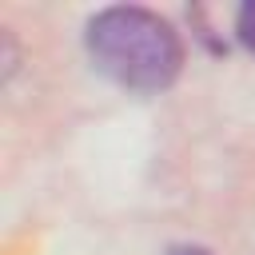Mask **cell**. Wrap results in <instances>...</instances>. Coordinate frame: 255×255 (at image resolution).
Returning a JSON list of instances; mask_svg holds the SVG:
<instances>
[{
	"label": "cell",
	"mask_w": 255,
	"mask_h": 255,
	"mask_svg": "<svg viewBox=\"0 0 255 255\" xmlns=\"http://www.w3.org/2000/svg\"><path fill=\"white\" fill-rule=\"evenodd\" d=\"M167 255H211V251H203V247H171Z\"/></svg>",
	"instance_id": "3957f363"
},
{
	"label": "cell",
	"mask_w": 255,
	"mask_h": 255,
	"mask_svg": "<svg viewBox=\"0 0 255 255\" xmlns=\"http://www.w3.org/2000/svg\"><path fill=\"white\" fill-rule=\"evenodd\" d=\"M92 64L128 92H163L183 68L179 32L147 8H104L84 32Z\"/></svg>",
	"instance_id": "6da1fadb"
},
{
	"label": "cell",
	"mask_w": 255,
	"mask_h": 255,
	"mask_svg": "<svg viewBox=\"0 0 255 255\" xmlns=\"http://www.w3.org/2000/svg\"><path fill=\"white\" fill-rule=\"evenodd\" d=\"M235 36H239V44L247 52H255V0L235 12Z\"/></svg>",
	"instance_id": "7a4b0ae2"
}]
</instances>
